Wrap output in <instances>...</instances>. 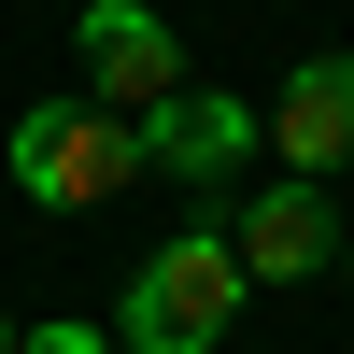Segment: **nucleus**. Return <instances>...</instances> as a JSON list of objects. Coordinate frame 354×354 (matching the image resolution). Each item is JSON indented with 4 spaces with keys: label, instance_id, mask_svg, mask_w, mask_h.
Instances as JSON below:
<instances>
[{
    "label": "nucleus",
    "instance_id": "nucleus-1",
    "mask_svg": "<svg viewBox=\"0 0 354 354\" xmlns=\"http://www.w3.org/2000/svg\"><path fill=\"white\" fill-rule=\"evenodd\" d=\"M227 326H241V255H227V227L156 241L128 270V298H113V354H213Z\"/></svg>",
    "mask_w": 354,
    "mask_h": 354
},
{
    "label": "nucleus",
    "instance_id": "nucleus-2",
    "mask_svg": "<svg viewBox=\"0 0 354 354\" xmlns=\"http://www.w3.org/2000/svg\"><path fill=\"white\" fill-rule=\"evenodd\" d=\"M0 170H15L43 213H100V198L142 170V142H128V113H100V100H43V113H15Z\"/></svg>",
    "mask_w": 354,
    "mask_h": 354
},
{
    "label": "nucleus",
    "instance_id": "nucleus-6",
    "mask_svg": "<svg viewBox=\"0 0 354 354\" xmlns=\"http://www.w3.org/2000/svg\"><path fill=\"white\" fill-rule=\"evenodd\" d=\"M255 128L283 142V185L354 170V57H298V71H283V100L255 113Z\"/></svg>",
    "mask_w": 354,
    "mask_h": 354
},
{
    "label": "nucleus",
    "instance_id": "nucleus-4",
    "mask_svg": "<svg viewBox=\"0 0 354 354\" xmlns=\"http://www.w3.org/2000/svg\"><path fill=\"white\" fill-rule=\"evenodd\" d=\"M340 241H354V213H326V185H270V198H241V227H227L241 283H312V270H340Z\"/></svg>",
    "mask_w": 354,
    "mask_h": 354
},
{
    "label": "nucleus",
    "instance_id": "nucleus-9",
    "mask_svg": "<svg viewBox=\"0 0 354 354\" xmlns=\"http://www.w3.org/2000/svg\"><path fill=\"white\" fill-rule=\"evenodd\" d=\"M340 270H354V241H340Z\"/></svg>",
    "mask_w": 354,
    "mask_h": 354
},
{
    "label": "nucleus",
    "instance_id": "nucleus-8",
    "mask_svg": "<svg viewBox=\"0 0 354 354\" xmlns=\"http://www.w3.org/2000/svg\"><path fill=\"white\" fill-rule=\"evenodd\" d=\"M0 354H15V326H0Z\"/></svg>",
    "mask_w": 354,
    "mask_h": 354
},
{
    "label": "nucleus",
    "instance_id": "nucleus-5",
    "mask_svg": "<svg viewBox=\"0 0 354 354\" xmlns=\"http://www.w3.org/2000/svg\"><path fill=\"white\" fill-rule=\"evenodd\" d=\"M185 85V43H170L142 0H85V100L100 113H156Z\"/></svg>",
    "mask_w": 354,
    "mask_h": 354
},
{
    "label": "nucleus",
    "instance_id": "nucleus-3",
    "mask_svg": "<svg viewBox=\"0 0 354 354\" xmlns=\"http://www.w3.org/2000/svg\"><path fill=\"white\" fill-rule=\"evenodd\" d=\"M142 170H170V185H227V170L255 156V100H213V85H170L156 113H128Z\"/></svg>",
    "mask_w": 354,
    "mask_h": 354
},
{
    "label": "nucleus",
    "instance_id": "nucleus-7",
    "mask_svg": "<svg viewBox=\"0 0 354 354\" xmlns=\"http://www.w3.org/2000/svg\"><path fill=\"white\" fill-rule=\"evenodd\" d=\"M15 354H113V326H28Z\"/></svg>",
    "mask_w": 354,
    "mask_h": 354
}]
</instances>
